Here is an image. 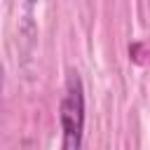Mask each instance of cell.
<instances>
[{"label":"cell","mask_w":150,"mask_h":150,"mask_svg":"<svg viewBox=\"0 0 150 150\" xmlns=\"http://www.w3.org/2000/svg\"><path fill=\"white\" fill-rule=\"evenodd\" d=\"M28 2H30V5H33V2H38V0H28Z\"/></svg>","instance_id":"7a4b0ae2"},{"label":"cell","mask_w":150,"mask_h":150,"mask_svg":"<svg viewBox=\"0 0 150 150\" xmlns=\"http://www.w3.org/2000/svg\"><path fill=\"white\" fill-rule=\"evenodd\" d=\"M59 120L63 129V150H77L82 145V134H84V84L77 70L66 73V84H63V96L59 105Z\"/></svg>","instance_id":"6da1fadb"}]
</instances>
